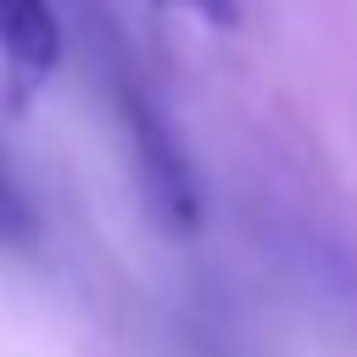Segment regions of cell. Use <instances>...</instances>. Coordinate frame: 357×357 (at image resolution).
<instances>
[{
	"label": "cell",
	"mask_w": 357,
	"mask_h": 357,
	"mask_svg": "<svg viewBox=\"0 0 357 357\" xmlns=\"http://www.w3.org/2000/svg\"><path fill=\"white\" fill-rule=\"evenodd\" d=\"M151 6H162V11H184V17H195V22H206V28H240V0H151Z\"/></svg>",
	"instance_id": "277c9868"
},
{
	"label": "cell",
	"mask_w": 357,
	"mask_h": 357,
	"mask_svg": "<svg viewBox=\"0 0 357 357\" xmlns=\"http://www.w3.org/2000/svg\"><path fill=\"white\" fill-rule=\"evenodd\" d=\"M351 307H357V284H351Z\"/></svg>",
	"instance_id": "5b68a950"
},
{
	"label": "cell",
	"mask_w": 357,
	"mask_h": 357,
	"mask_svg": "<svg viewBox=\"0 0 357 357\" xmlns=\"http://www.w3.org/2000/svg\"><path fill=\"white\" fill-rule=\"evenodd\" d=\"M89 33V56H95V73L112 95V112L123 123V139H128V156H134V178H139V195L151 206V218L167 229V234H195L201 229V184H195V167L162 112V100L151 95L139 61L128 56L123 33L112 28V17L89 11L84 22Z\"/></svg>",
	"instance_id": "6da1fadb"
},
{
	"label": "cell",
	"mask_w": 357,
	"mask_h": 357,
	"mask_svg": "<svg viewBox=\"0 0 357 357\" xmlns=\"http://www.w3.org/2000/svg\"><path fill=\"white\" fill-rule=\"evenodd\" d=\"M33 240V206L28 195L0 173V245H28Z\"/></svg>",
	"instance_id": "3957f363"
},
{
	"label": "cell",
	"mask_w": 357,
	"mask_h": 357,
	"mask_svg": "<svg viewBox=\"0 0 357 357\" xmlns=\"http://www.w3.org/2000/svg\"><path fill=\"white\" fill-rule=\"evenodd\" d=\"M61 61V17L50 0H0V73L6 100L28 106Z\"/></svg>",
	"instance_id": "7a4b0ae2"
}]
</instances>
